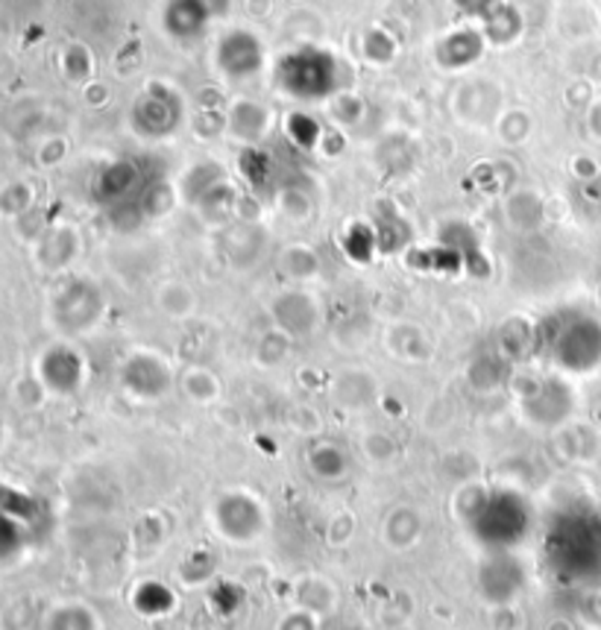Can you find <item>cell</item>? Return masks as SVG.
Here are the masks:
<instances>
[{"instance_id":"6da1fadb","label":"cell","mask_w":601,"mask_h":630,"mask_svg":"<svg viewBox=\"0 0 601 630\" xmlns=\"http://www.w3.org/2000/svg\"><path fill=\"white\" fill-rule=\"evenodd\" d=\"M531 510L525 498L508 490L478 493L476 505L469 507V528L473 537L481 540L487 549L508 551L529 537Z\"/></svg>"},{"instance_id":"7a4b0ae2","label":"cell","mask_w":601,"mask_h":630,"mask_svg":"<svg viewBox=\"0 0 601 630\" xmlns=\"http://www.w3.org/2000/svg\"><path fill=\"white\" fill-rule=\"evenodd\" d=\"M276 86L296 100H324L341 89V65L320 47H303L282 56Z\"/></svg>"},{"instance_id":"3957f363","label":"cell","mask_w":601,"mask_h":630,"mask_svg":"<svg viewBox=\"0 0 601 630\" xmlns=\"http://www.w3.org/2000/svg\"><path fill=\"white\" fill-rule=\"evenodd\" d=\"M548 358L569 373H583L601 361V329L590 317L557 323V329L548 335Z\"/></svg>"},{"instance_id":"277c9868","label":"cell","mask_w":601,"mask_h":630,"mask_svg":"<svg viewBox=\"0 0 601 630\" xmlns=\"http://www.w3.org/2000/svg\"><path fill=\"white\" fill-rule=\"evenodd\" d=\"M215 525L220 537L233 542H250L256 540L264 528V510L261 502L250 493H226L217 498L215 505Z\"/></svg>"},{"instance_id":"5b68a950","label":"cell","mask_w":601,"mask_h":630,"mask_svg":"<svg viewBox=\"0 0 601 630\" xmlns=\"http://www.w3.org/2000/svg\"><path fill=\"white\" fill-rule=\"evenodd\" d=\"M180 100L165 86H150L133 106V130L144 138H165L180 126Z\"/></svg>"},{"instance_id":"8992f818","label":"cell","mask_w":601,"mask_h":630,"mask_svg":"<svg viewBox=\"0 0 601 630\" xmlns=\"http://www.w3.org/2000/svg\"><path fill=\"white\" fill-rule=\"evenodd\" d=\"M264 63V50L261 42L247 30H233L220 38L217 45V65L229 80H247L252 74L261 71Z\"/></svg>"},{"instance_id":"52a82bcc","label":"cell","mask_w":601,"mask_h":630,"mask_svg":"<svg viewBox=\"0 0 601 630\" xmlns=\"http://www.w3.org/2000/svg\"><path fill=\"white\" fill-rule=\"evenodd\" d=\"M478 584L490 604H511L525 584V572L508 551H494V558L481 566Z\"/></svg>"},{"instance_id":"ba28073f","label":"cell","mask_w":601,"mask_h":630,"mask_svg":"<svg viewBox=\"0 0 601 630\" xmlns=\"http://www.w3.org/2000/svg\"><path fill=\"white\" fill-rule=\"evenodd\" d=\"M100 311H103V300H100L98 288L89 282H71L59 293V300H56V317H59L65 329L71 331H82L94 326Z\"/></svg>"},{"instance_id":"9c48e42d","label":"cell","mask_w":601,"mask_h":630,"mask_svg":"<svg viewBox=\"0 0 601 630\" xmlns=\"http://www.w3.org/2000/svg\"><path fill=\"white\" fill-rule=\"evenodd\" d=\"M215 21L206 0H168L162 12L165 33L177 42H194Z\"/></svg>"},{"instance_id":"30bf717a","label":"cell","mask_w":601,"mask_h":630,"mask_svg":"<svg viewBox=\"0 0 601 630\" xmlns=\"http://www.w3.org/2000/svg\"><path fill=\"white\" fill-rule=\"evenodd\" d=\"M124 384L126 391L141 396V400H156L168 391L171 384V375H168V364L162 358L147 356V352H138L126 361L124 367Z\"/></svg>"},{"instance_id":"8fae6325","label":"cell","mask_w":601,"mask_h":630,"mask_svg":"<svg viewBox=\"0 0 601 630\" xmlns=\"http://www.w3.org/2000/svg\"><path fill=\"white\" fill-rule=\"evenodd\" d=\"M273 317L287 335H308L317 323V308L308 293H282L273 302Z\"/></svg>"},{"instance_id":"7c38bea8","label":"cell","mask_w":601,"mask_h":630,"mask_svg":"<svg viewBox=\"0 0 601 630\" xmlns=\"http://www.w3.org/2000/svg\"><path fill=\"white\" fill-rule=\"evenodd\" d=\"M481 50H485V33L458 30V33H449L438 45V63L449 71H461V68L476 63Z\"/></svg>"},{"instance_id":"4fadbf2b","label":"cell","mask_w":601,"mask_h":630,"mask_svg":"<svg viewBox=\"0 0 601 630\" xmlns=\"http://www.w3.org/2000/svg\"><path fill=\"white\" fill-rule=\"evenodd\" d=\"M138 188H141V170L135 161H117L100 179V196L109 205H129L141 194Z\"/></svg>"},{"instance_id":"5bb4252c","label":"cell","mask_w":601,"mask_h":630,"mask_svg":"<svg viewBox=\"0 0 601 630\" xmlns=\"http://www.w3.org/2000/svg\"><path fill=\"white\" fill-rule=\"evenodd\" d=\"M135 612H141L144 619H159L177 607V595L171 593V586L159 584V581H144L135 586L133 593Z\"/></svg>"},{"instance_id":"9a60e30c","label":"cell","mask_w":601,"mask_h":630,"mask_svg":"<svg viewBox=\"0 0 601 630\" xmlns=\"http://www.w3.org/2000/svg\"><path fill=\"white\" fill-rule=\"evenodd\" d=\"M481 21H485V38H490L494 45H508V42L520 36V12L504 0H496L494 7L481 15Z\"/></svg>"},{"instance_id":"2e32d148","label":"cell","mask_w":601,"mask_h":630,"mask_svg":"<svg viewBox=\"0 0 601 630\" xmlns=\"http://www.w3.org/2000/svg\"><path fill=\"white\" fill-rule=\"evenodd\" d=\"M229 130L243 142H259L268 130V112L256 103H238L229 112Z\"/></svg>"},{"instance_id":"e0dca14e","label":"cell","mask_w":601,"mask_h":630,"mask_svg":"<svg viewBox=\"0 0 601 630\" xmlns=\"http://www.w3.org/2000/svg\"><path fill=\"white\" fill-rule=\"evenodd\" d=\"M308 461H311V470H315L317 475H320V479H326V481L343 479V475H347V470H350L347 454H343L341 449H338V446H332V443L317 446Z\"/></svg>"},{"instance_id":"ac0fdd59","label":"cell","mask_w":601,"mask_h":630,"mask_svg":"<svg viewBox=\"0 0 601 630\" xmlns=\"http://www.w3.org/2000/svg\"><path fill=\"white\" fill-rule=\"evenodd\" d=\"M299 607L308 612H315V616L329 612L334 607L332 586L326 584V581H317V577L306 581V584L299 586Z\"/></svg>"},{"instance_id":"d6986e66","label":"cell","mask_w":601,"mask_h":630,"mask_svg":"<svg viewBox=\"0 0 601 630\" xmlns=\"http://www.w3.org/2000/svg\"><path fill=\"white\" fill-rule=\"evenodd\" d=\"M50 630H98V619L86 607H63L54 612Z\"/></svg>"},{"instance_id":"ffe728a7","label":"cell","mask_w":601,"mask_h":630,"mask_svg":"<svg viewBox=\"0 0 601 630\" xmlns=\"http://www.w3.org/2000/svg\"><path fill=\"white\" fill-rule=\"evenodd\" d=\"M94 68L89 50L82 45H71L63 50V71L68 80H86Z\"/></svg>"},{"instance_id":"44dd1931","label":"cell","mask_w":601,"mask_h":630,"mask_svg":"<svg viewBox=\"0 0 601 630\" xmlns=\"http://www.w3.org/2000/svg\"><path fill=\"white\" fill-rule=\"evenodd\" d=\"M182 387L197 402H212L217 396L215 375L206 373V370H191V373L182 379Z\"/></svg>"},{"instance_id":"7402d4cb","label":"cell","mask_w":601,"mask_h":630,"mask_svg":"<svg viewBox=\"0 0 601 630\" xmlns=\"http://www.w3.org/2000/svg\"><path fill=\"white\" fill-rule=\"evenodd\" d=\"M276 630H320V625H317L315 612L296 607V610L285 612V616L276 621Z\"/></svg>"},{"instance_id":"603a6c76","label":"cell","mask_w":601,"mask_h":630,"mask_svg":"<svg viewBox=\"0 0 601 630\" xmlns=\"http://www.w3.org/2000/svg\"><path fill=\"white\" fill-rule=\"evenodd\" d=\"M458 3V10H464L467 15H476V19H481L490 7H494L496 0H455Z\"/></svg>"},{"instance_id":"cb8c5ba5","label":"cell","mask_w":601,"mask_h":630,"mask_svg":"<svg viewBox=\"0 0 601 630\" xmlns=\"http://www.w3.org/2000/svg\"><path fill=\"white\" fill-rule=\"evenodd\" d=\"M206 7L212 10L215 19H220V15H226V10H229V0H206Z\"/></svg>"},{"instance_id":"d4e9b609","label":"cell","mask_w":601,"mask_h":630,"mask_svg":"<svg viewBox=\"0 0 601 630\" xmlns=\"http://www.w3.org/2000/svg\"><path fill=\"white\" fill-rule=\"evenodd\" d=\"M347 630H370V628H364V625H352V628H347Z\"/></svg>"}]
</instances>
